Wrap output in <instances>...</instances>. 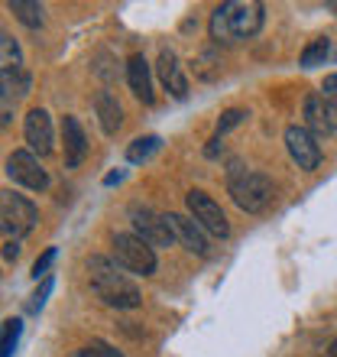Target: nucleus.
Masks as SVG:
<instances>
[{
  "label": "nucleus",
  "instance_id": "3",
  "mask_svg": "<svg viewBox=\"0 0 337 357\" xmlns=\"http://www.w3.org/2000/svg\"><path fill=\"white\" fill-rule=\"evenodd\" d=\"M227 192L234 198V205L246 215H260L266 211L272 202V178L262 176V172H253V169H240L234 176H227Z\"/></svg>",
  "mask_w": 337,
  "mask_h": 357
},
{
  "label": "nucleus",
  "instance_id": "25",
  "mask_svg": "<svg viewBox=\"0 0 337 357\" xmlns=\"http://www.w3.org/2000/svg\"><path fill=\"white\" fill-rule=\"evenodd\" d=\"M49 292H52V276H46V280H42V286H39V289L33 292V302H29V309H33V312L42 309V302H46Z\"/></svg>",
  "mask_w": 337,
  "mask_h": 357
},
{
  "label": "nucleus",
  "instance_id": "7",
  "mask_svg": "<svg viewBox=\"0 0 337 357\" xmlns=\"http://www.w3.org/2000/svg\"><path fill=\"white\" fill-rule=\"evenodd\" d=\"M130 221H133V234L143 237L146 244L156 250V247H172L175 237H172V227H168L166 215L152 211L146 205H133L130 208Z\"/></svg>",
  "mask_w": 337,
  "mask_h": 357
},
{
  "label": "nucleus",
  "instance_id": "17",
  "mask_svg": "<svg viewBox=\"0 0 337 357\" xmlns=\"http://www.w3.org/2000/svg\"><path fill=\"white\" fill-rule=\"evenodd\" d=\"M23 66V52H19V43L10 36L7 29H0V72H17Z\"/></svg>",
  "mask_w": 337,
  "mask_h": 357
},
{
  "label": "nucleus",
  "instance_id": "13",
  "mask_svg": "<svg viewBox=\"0 0 337 357\" xmlns=\"http://www.w3.org/2000/svg\"><path fill=\"white\" fill-rule=\"evenodd\" d=\"M159 82H162V88H166L172 98H185L188 94V78H185V72H182V62H178V56L172 52V49H162L159 52Z\"/></svg>",
  "mask_w": 337,
  "mask_h": 357
},
{
  "label": "nucleus",
  "instance_id": "4",
  "mask_svg": "<svg viewBox=\"0 0 337 357\" xmlns=\"http://www.w3.org/2000/svg\"><path fill=\"white\" fill-rule=\"evenodd\" d=\"M36 221H39V211L26 195H19L13 188H3V192H0V227H3L13 241L26 237L29 231L36 227Z\"/></svg>",
  "mask_w": 337,
  "mask_h": 357
},
{
  "label": "nucleus",
  "instance_id": "21",
  "mask_svg": "<svg viewBox=\"0 0 337 357\" xmlns=\"http://www.w3.org/2000/svg\"><path fill=\"white\" fill-rule=\"evenodd\" d=\"M19 331H23V321L19 319H7L0 325V357L13 354V348H17V341H19Z\"/></svg>",
  "mask_w": 337,
  "mask_h": 357
},
{
  "label": "nucleus",
  "instance_id": "30",
  "mask_svg": "<svg viewBox=\"0 0 337 357\" xmlns=\"http://www.w3.org/2000/svg\"><path fill=\"white\" fill-rule=\"evenodd\" d=\"M328 10H334V13H337V0H331V3H328Z\"/></svg>",
  "mask_w": 337,
  "mask_h": 357
},
{
  "label": "nucleus",
  "instance_id": "22",
  "mask_svg": "<svg viewBox=\"0 0 337 357\" xmlns=\"http://www.w3.org/2000/svg\"><path fill=\"white\" fill-rule=\"evenodd\" d=\"M244 117H250V114L244 111V107H230V111H224L221 114V121H217V130H214V137L221 140L230 127H237V123H244Z\"/></svg>",
  "mask_w": 337,
  "mask_h": 357
},
{
  "label": "nucleus",
  "instance_id": "15",
  "mask_svg": "<svg viewBox=\"0 0 337 357\" xmlns=\"http://www.w3.org/2000/svg\"><path fill=\"white\" fill-rule=\"evenodd\" d=\"M94 111H97L101 130L107 133V137H113V133L123 127V107H120V101H117V98L107 91V88L94 94Z\"/></svg>",
  "mask_w": 337,
  "mask_h": 357
},
{
  "label": "nucleus",
  "instance_id": "9",
  "mask_svg": "<svg viewBox=\"0 0 337 357\" xmlns=\"http://www.w3.org/2000/svg\"><path fill=\"white\" fill-rule=\"evenodd\" d=\"M305 127H308L318 140L331 137V133L337 130V98L311 91L308 98H305Z\"/></svg>",
  "mask_w": 337,
  "mask_h": 357
},
{
  "label": "nucleus",
  "instance_id": "12",
  "mask_svg": "<svg viewBox=\"0 0 337 357\" xmlns=\"http://www.w3.org/2000/svg\"><path fill=\"white\" fill-rule=\"evenodd\" d=\"M166 221H168V227H172V237H175L185 250H191V254H198V257L207 254V237H205V231L195 225V218H191V215L168 211Z\"/></svg>",
  "mask_w": 337,
  "mask_h": 357
},
{
  "label": "nucleus",
  "instance_id": "31",
  "mask_svg": "<svg viewBox=\"0 0 337 357\" xmlns=\"http://www.w3.org/2000/svg\"><path fill=\"white\" fill-rule=\"evenodd\" d=\"M0 231H3V227H0Z\"/></svg>",
  "mask_w": 337,
  "mask_h": 357
},
{
  "label": "nucleus",
  "instance_id": "19",
  "mask_svg": "<svg viewBox=\"0 0 337 357\" xmlns=\"http://www.w3.org/2000/svg\"><path fill=\"white\" fill-rule=\"evenodd\" d=\"M159 146H162V140L159 137H136V140L127 146V162H146V160H152L156 153H159Z\"/></svg>",
  "mask_w": 337,
  "mask_h": 357
},
{
  "label": "nucleus",
  "instance_id": "1",
  "mask_svg": "<svg viewBox=\"0 0 337 357\" xmlns=\"http://www.w3.org/2000/svg\"><path fill=\"white\" fill-rule=\"evenodd\" d=\"M266 10L256 0H227L211 13V39L217 46H234L240 39H253L262 29Z\"/></svg>",
  "mask_w": 337,
  "mask_h": 357
},
{
  "label": "nucleus",
  "instance_id": "24",
  "mask_svg": "<svg viewBox=\"0 0 337 357\" xmlns=\"http://www.w3.org/2000/svg\"><path fill=\"white\" fill-rule=\"evenodd\" d=\"M52 260H56V247H46V254H42L36 264H33V276H36V280H39V276L46 280V276H49V266H52Z\"/></svg>",
  "mask_w": 337,
  "mask_h": 357
},
{
  "label": "nucleus",
  "instance_id": "26",
  "mask_svg": "<svg viewBox=\"0 0 337 357\" xmlns=\"http://www.w3.org/2000/svg\"><path fill=\"white\" fill-rule=\"evenodd\" d=\"M321 94H328V98H337V72L324 78V85H321Z\"/></svg>",
  "mask_w": 337,
  "mask_h": 357
},
{
  "label": "nucleus",
  "instance_id": "20",
  "mask_svg": "<svg viewBox=\"0 0 337 357\" xmlns=\"http://www.w3.org/2000/svg\"><path fill=\"white\" fill-rule=\"evenodd\" d=\"M331 52V39L328 36H315L308 46L301 49V68H315V66H324V59Z\"/></svg>",
  "mask_w": 337,
  "mask_h": 357
},
{
  "label": "nucleus",
  "instance_id": "28",
  "mask_svg": "<svg viewBox=\"0 0 337 357\" xmlns=\"http://www.w3.org/2000/svg\"><path fill=\"white\" fill-rule=\"evenodd\" d=\"M120 172H111V176H107V178H104V182H107V185H113V182H120Z\"/></svg>",
  "mask_w": 337,
  "mask_h": 357
},
{
  "label": "nucleus",
  "instance_id": "14",
  "mask_svg": "<svg viewBox=\"0 0 337 357\" xmlns=\"http://www.w3.org/2000/svg\"><path fill=\"white\" fill-rule=\"evenodd\" d=\"M62 140H65V166L78 169L84 162V156H88V137H84L78 117H72V114L62 121Z\"/></svg>",
  "mask_w": 337,
  "mask_h": 357
},
{
  "label": "nucleus",
  "instance_id": "27",
  "mask_svg": "<svg viewBox=\"0 0 337 357\" xmlns=\"http://www.w3.org/2000/svg\"><path fill=\"white\" fill-rule=\"evenodd\" d=\"M3 257H7V260H17V257H19V244H17V241H7V244H3Z\"/></svg>",
  "mask_w": 337,
  "mask_h": 357
},
{
  "label": "nucleus",
  "instance_id": "16",
  "mask_svg": "<svg viewBox=\"0 0 337 357\" xmlns=\"http://www.w3.org/2000/svg\"><path fill=\"white\" fill-rule=\"evenodd\" d=\"M127 82H130V91L140 98L143 104H152V78H150V62L136 52V56L127 59Z\"/></svg>",
  "mask_w": 337,
  "mask_h": 357
},
{
  "label": "nucleus",
  "instance_id": "29",
  "mask_svg": "<svg viewBox=\"0 0 337 357\" xmlns=\"http://www.w3.org/2000/svg\"><path fill=\"white\" fill-rule=\"evenodd\" d=\"M328 357H337V338L331 341V348H328Z\"/></svg>",
  "mask_w": 337,
  "mask_h": 357
},
{
  "label": "nucleus",
  "instance_id": "2",
  "mask_svg": "<svg viewBox=\"0 0 337 357\" xmlns=\"http://www.w3.org/2000/svg\"><path fill=\"white\" fill-rule=\"evenodd\" d=\"M88 280H91V289L94 296L111 305V309H136L140 305V289L136 282L123 273V266L113 260V257H104V254H94L88 260Z\"/></svg>",
  "mask_w": 337,
  "mask_h": 357
},
{
  "label": "nucleus",
  "instance_id": "5",
  "mask_svg": "<svg viewBox=\"0 0 337 357\" xmlns=\"http://www.w3.org/2000/svg\"><path fill=\"white\" fill-rule=\"evenodd\" d=\"M113 260L127 273L136 276H152L156 273V250L136 234H113Z\"/></svg>",
  "mask_w": 337,
  "mask_h": 357
},
{
  "label": "nucleus",
  "instance_id": "23",
  "mask_svg": "<svg viewBox=\"0 0 337 357\" xmlns=\"http://www.w3.org/2000/svg\"><path fill=\"white\" fill-rule=\"evenodd\" d=\"M78 357H123V354L113 344H107V341H91V344H84L78 351Z\"/></svg>",
  "mask_w": 337,
  "mask_h": 357
},
{
  "label": "nucleus",
  "instance_id": "18",
  "mask_svg": "<svg viewBox=\"0 0 337 357\" xmlns=\"http://www.w3.org/2000/svg\"><path fill=\"white\" fill-rule=\"evenodd\" d=\"M7 7L23 26H29V29L42 26V3H33V0H10Z\"/></svg>",
  "mask_w": 337,
  "mask_h": 357
},
{
  "label": "nucleus",
  "instance_id": "6",
  "mask_svg": "<svg viewBox=\"0 0 337 357\" xmlns=\"http://www.w3.org/2000/svg\"><path fill=\"white\" fill-rule=\"evenodd\" d=\"M185 205H188V215L195 218V225L205 231V234H214V237H227L230 234V225H227V215L221 211L214 198L207 195V192H198L191 188L185 195Z\"/></svg>",
  "mask_w": 337,
  "mask_h": 357
},
{
  "label": "nucleus",
  "instance_id": "11",
  "mask_svg": "<svg viewBox=\"0 0 337 357\" xmlns=\"http://www.w3.org/2000/svg\"><path fill=\"white\" fill-rule=\"evenodd\" d=\"M23 133H26V143H29V150L33 153H39V156H49V153H52L56 137H52V117H49V111L33 107V111L26 114Z\"/></svg>",
  "mask_w": 337,
  "mask_h": 357
},
{
  "label": "nucleus",
  "instance_id": "8",
  "mask_svg": "<svg viewBox=\"0 0 337 357\" xmlns=\"http://www.w3.org/2000/svg\"><path fill=\"white\" fill-rule=\"evenodd\" d=\"M285 150H289L292 162L305 172H315L321 166V143L318 137L305 127V123H292L289 130H285Z\"/></svg>",
  "mask_w": 337,
  "mask_h": 357
},
{
  "label": "nucleus",
  "instance_id": "10",
  "mask_svg": "<svg viewBox=\"0 0 337 357\" xmlns=\"http://www.w3.org/2000/svg\"><path fill=\"white\" fill-rule=\"evenodd\" d=\"M7 176L23 188H33V192H42L49 188V176L46 169L39 166L36 153L33 150H13L7 156Z\"/></svg>",
  "mask_w": 337,
  "mask_h": 357
}]
</instances>
